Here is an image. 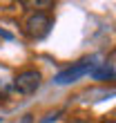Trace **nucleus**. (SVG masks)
Wrapping results in <instances>:
<instances>
[{
	"label": "nucleus",
	"instance_id": "423d86ee",
	"mask_svg": "<svg viewBox=\"0 0 116 123\" xmlns=\"http://www.w3.org/2000/svg\"><path fill=\"white\" fill-rule=\"evenodd\" d=\"M60 117H63V110H56V112H49V114H47V117L42 119L40 123H52V121H56V119H60Z\"/></svg>",
	"mask_w": 116,
	"mask_h": 123
},
{
	"label": "nucleus",
	"instance_id": "7ed1b4c3",
	"mask_svg": "<svg viewBox=\"0 0 116 123\" xmlns=\"http://www.w3.org/2000/svg\"><path fill=\"white\" fill-rule=\"evenodd\" d=\"M25 31H27V36H31V38H45V36L52 31V18H49L47 13H42V11H36V13H31V16L27 18Z\"/></svg>",
	"mask_w": 116,
	"mask_h": 123
},
{
	"label": "nucleus",
	"instance_id": "f03ea898",
	"mask_svg": "<svg viewBox=\"0 0 116 123\" xmlns=\"http://www.w3.org/2000/svg\"><path fill=\"white\" fill-rule=\"evenodd\" d=\"M40 83H42V74L38 69H25L13 78V90L23 96H29L40 87Z\"/></svg>",
	"mask_w": 116,
	"mask_h": 123
},
{
	"label": "nucleus",
	"instance_id": "6e6552de",
	"mask_svg": "<svg viewBox=\"0 0 116 123\" xmlns=\"http://www.w3.org/2000/svg\"><path fill=\"white\" fill-rule=\"evenodd\" d=\"M71 123H87V121H85V119H74Z\"/></svg>",
	"mask_w": 116,
	"mask_h": 123
},
{
	"label": "nucleus",
	"instance_id": "39448f33",
	"mask_svg": "<svg viewBox=\"0 0 116 123\" xmlns=\"http://www.w3.org/2000/svg\"><path fill=\"white\" fill-rule=\"evenodd\" d=\"M52 5V0H31V2H23V7H49Z\"/></svg>",
	"mask_w": 116,
	"mask_h": 123
},
{
	"label": "nucleus",
	"instance_id": "0eeeda50",
	"mask_svg": "<svg viewBox=\"0 0 116 123\" xmlns=\"http://www.w3.org/2000/svg\"><path fill=\"white\" fill-rule=\"evenodd\" d=\"M20 123H34V117H31V114H25V117H23V121H20Z\"/></svg>",
	"mask_w": 116,
	"mask_h": 123
},
{
	"label": "nucleus",
	"instance_id": "f257e3e1",
	"mask_svg": "<svg viewBox=\"0 0 116 123\" xmlns=\"http://www.w3.org/2000/svg\"><path fill=\"white\" fill-rule=\"evenodd\" d=\"M94 65H96V63H94V58H83V61L74 63L71 67L58 72V74L54 76V83H56V85H69V83L78 81V78H83L85 74H89Z\"/></svg>",
	"mask_w": 116,
	"mask_h": 123
},
{
	"label": "nucleus",
	"instance_id": "20e7f679",
	"mask_svg": "<svg viewBox=\"0 0 116 123\" xmlns=\"http://www.w3.org/2000/svg\"><path fill=\"white\" fill-rule=\"evenodd\" d=\"M89 74H92V78H96V81H112L114 78V65L112 63H96Z\"/></svg>",
	"mask_w": 116,
	"mask_h": 123
}]
</instances>
